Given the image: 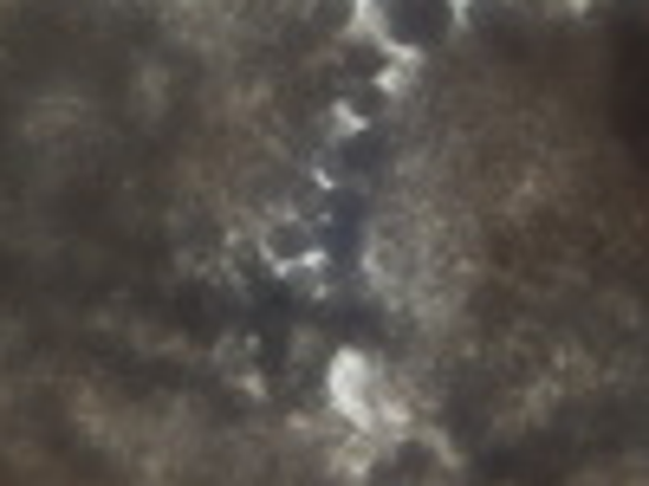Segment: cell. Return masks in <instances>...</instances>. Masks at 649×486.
<instances>
[{"label":"cell","mask_w":649,"mask_h":486,"mask_svg":"<svg viewBox=\"0 0 649 486\" xmlns=\"http://www.w3.org/2000/svg\"><path fill=\"white\" fill-rule=\"evenodd\" d=\"M377 20L396 46H435V39H448L455 7L448 0H377Z\"/></svg>","instance_id":"obj_1"}]
</instances>
